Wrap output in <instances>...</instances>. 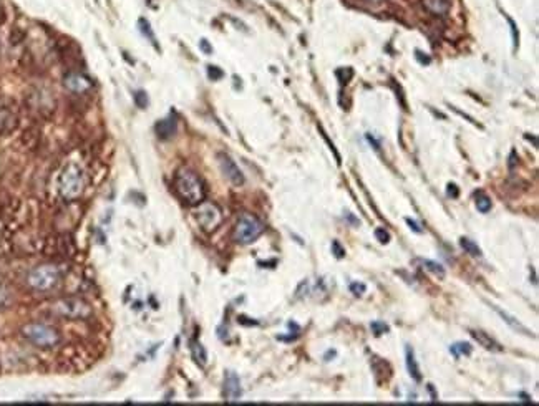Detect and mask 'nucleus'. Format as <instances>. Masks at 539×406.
Listing matches in <instances>:
<instances>
[{"instance_id": "1", "label": "nucleus", "mask_w": 539, "mask_h": 406, "mask_svg": "<svg viewBox=\"0 0 539 406\" xmlns=\"http://www.w3.org/2000/svg\"><path fill=\"white\" fill-rule=\"evenodd\" d=\"M173 188L179 199L188 206H197L206 199V186L196 171L179 168L175 174Z\"/></svg>"}, {"instance_id": "2", "label": "nucleus", "mask_w": 539, "mask_h": 406, "mask_svg": "<svg viewBox=\"0 0 539 406\" xmlns=\"http://www.w3.org/2000/svg\"><path fill=\"white\" fill-rule=\"evenodd\" d=\"M85 183H87V177L81 166L76 163H70L62 171V174H60V181H58L60 196L65 201L78 199L83 194V191H85Z\"/></svg>"}, {"instance_id": "3", "label": "nucleus", "mask_w": 539, "mask_h": 406, "mask_svg": "<svg viewBox=\"0 0 539 406\" xmlns=\"http://www.w3.org/2000/svg\"><path fill=\"white\" fill-rule=\"evenodd\" d=\"M22 335L37 348H53L60 342L58 332L45 324H28L22 328Z\"/></svg>"}, {"instance_id": "4", "label": "nucleus", "mask_w": 539, "mask_h": 406, "mask_svg": "<svg viewBox=\"0 0 539 406\" xmlns=\"http://www.w3.org/2000/svg\"><path fill=\"white\" fill-rule=\"evenodd\" d=\"M52 312L58 315L62 319H68V320H85L88 317H92L93 310L92 305L88 302L81 300V298L76 297H67V298H60L55 303L52 305Z\"/></svg>"}, {"instance_id": "5", "label": "nucleus", "mask_w": 539, "mask_h": 406, "mask_svg": "<svg viewBox=\"0 0 539 406\" xmlns=\"http://www.w3.org/2000/svg\"><path fill=\"white\" fill-rule=\"evenodd\" d=\"M264 224L261 219H257L253 214H242L237 219L234 225V232H232V239L241 244V246H247V244L256 242L257 239L262 236L264 232Z\"/></svg>"}, {"instance_id": "6", "label": "nucleus", "mask_w": 539, "mask_h": 406, "mask_svg": "<svg viewBox=\"0 0 539 406\" xmlns=\"http://www.w3.org/2000/svg\"><path fill=\"white\" fill-rule=\"evenodd\" d=\"M60 279H62V276H60L57 265L44 264L30 270L27 276V284L37 292H49L53 287H57Z\"/></svg>"}, {"instance_id": "7", "label": "nucleus", "mask_w": 539, "mask_h": 406, "mask_svg": "<svg viewBox=\"0 0 539 406\" xmlns=\"http://www.w3.org/2000/svg\"><path fill=\"white\" fill-rule=\"evenodd\" d=\"M194 217H196L197 225H199L204 232H208V234H211V232H214L219 228V224L223 222V211H221L214 202L202 201L201 204L196 206Z\"/></svg>"}, {"instance_id": "8", "label": "nucleus", "mask_w": 539, "mask_h": 406, "mask_svg": "<svg viewBox=\"0 0 539 406\" xmlns=\"http://www.w3.org/2000/svg\"><path fill=\"white\" fill-rule=\"evenodd\" d=\"M19 124V115L12 101L0 98V136L12 133Z\"/></svg>"}, {"instance_id": "9", "label": "nucleus", "mask_w": 539, "mask_h": 406, "mask_svg": "<svg viewBox=\"0 0 539 406\" xmlns=\"http://www.w3.org/2000/svg\"><path fill=\"white\" fill-rule=\"evenodd\" d=\"M218 159H219V168H221V171H223V174L229 179L234 186H242L244 174H242V171L237 168V164L234 163V161L224 153L218 154Z\"/></svg>"}, {"instance_id": "10", "label": "nucleus", "mask_w": 539, "mask_h": 406, "mask_svg": "<svg viewBox=\"0 0 539 406\" xmlns=\"http://www.w3.org/2000/svg\"><path fill=\"white\" fill-rule=\"evenodd\" d=\"M65 86L71 93H85L92 88V80L83 73H70L65 76Z\"/></svg>"}, {"instance_id": "11", "label": "nucleus", "mask_w": 539, "mask_h": 406, "mask_svg": "<svg viewBox=\"0 0 539 406\" xmlns=\"http://www.w3.org/2000/svg\"><path fill=\"white\" fill-rule=\"evenodd\" d=\"M241 381H239L237 375L227 372L224 378V398L227 401H236L237 398H241Z\"/></svg>"}, {"instance_id": "12", "label": "nucleus", "mask_w": 539, "mask_h": 406, "mask_svg": "<svg viewBox=\"0 0 539 406\" xmlns=\"http://www.w3.org/2000/svg\"><path fill=\"white\" fill-rule=\"evenodd\" d=\"M154 131H156L159 140H170L176 134L178 131V121L175 116H168L164 119H159L154 126Z\"/></svg>"}, {"instance_id": "13", "label": "nucleus", "mask_w": 539, "mask_h": 406, "mask_svg": "<svg viewBox=\"0 0 539 406\" xmlns=\"http://www.w3.org/2000/svg\"><path fill=\"white\" fill-rule=\"evenodd\" d=\"M470 333H471V337L475 338L483 348L491 350V351H503L501 345L496 342V340L491 338L488 333H484V332H481V330H470Z\"/></svg>"}, {"instance_id": "14", "label": "nucleus", "mask_w": 539, "mask_h": 406, "mask_svg": "<svg viewBox=\"0 0 539 406\" xmlns=\"http://www.w3.org/2000/svg\"><path fill=\"white\" fill-rule=\"evenodd\" d=\"M423 7L433 15H445L451 9V0H423Z\"/></svg>"}, {"instance_id": "15", "label": "nucleus", "mask_w": 539, "mask_h": 406, "mask_svg": "<svg viewBox=\"0 0 539 406\" xmlns=\"http://www.w3.org/2000/svg\"><path fill=\"white\" fill-rule=\"evenodd\" d=\"M405 358H406V370H408L410 377L415 380V381H422V373H420V368H418V363H417V358H415V351H413L411 347H406V348H405Z\"/></svg>"}, {"instance_id": "16", "label": "nucleus", "mask_w": 539, "mask_h": 406, "mask_svg": "<svg viewBox=\"0 0 539 406\" xmlns=\"http://www.w3.org/2000/svg\"><path fill=\"white\" fill-rule=\"evenodd\" d=\"M191 353H193V358H194V362L197 363V365L204 367L208 363V351L199 342H196V340L191 343Z\"/></svg>"}, {"instance_id": "17", "label": "nucleus", "mask_w": 539, "mask_h": 406, "mask_svg": "<svg viewBox=\"0 0 539 406\" xmlns=\"http://www.w3.org/2000/svg\"><path fill=\"white\" fill-rule=\"evenodd\" d=\"M494 310H496V312H498V315H500V317L503 319V320H505L506 322V324L508 325H510L511 328H514V330H518V332H523V333H526V335H529V330H528V328H526V327H523V325H521L519 324V322L516 320V319H513L511 317V315H508L506 312H503V310H500L498 307H494Z\"/></svg>"}, {"instance_id": "18", "label": "nucleus", "mask_w": 539, "mask_h": 406, "mask_svg": "<svg viewBox=\"0 0 539 406\" xmlns=\"http://www.w3.org/2000/svg\"><path fill=\"white\" fill-rule=\"evenodd\" d=\"M460 246H461V249H463L466 254H470L471 257H481V255H483V254H481V249L478 247V244H475V242L470 241V239H466V237L460 239Z\"/></svg>"}, {"instance_id": "19", "label": "nucleus", "mask_w": 539, "mask_h": 406, "mask_svg": "<svg viewBox=\"0 0 539 406\" xmlns=\"http://www.w3.org/2000/svg\"><path fill=\"white\" fill-rule=\"evenodd\" d=\"M450 351L451 355L454 358H460L461 355H471V345L470 343H465V342H460V343H454L450 347Z\"/></svg>"}, {"instance_id": "20", "label": "nucleus", "mask_w": 539, "mask_h": 406, "mask_svg": "<svg viewBox=\"0 0 539 406\" xmlns=\"http://www.w3.org/2000/svg\"><path fill=\"white\" fill-rule=\"evenodd\" d=\"M423 267L427 268L428 272H431L433 276L440 277V279H445V268H443L441 264H438V262H433V260H423Z\"/></svg>"}, {"instance_id": "21", "label": "nucleus", "mask_w": 539, "mask_h": 406, "mask_svg": "<svg viewBox=\"0 0 539 406\" xmlns=\"http://www.w3.org/2000/svg\"><path fill=\"white\" fill-rule=\"evenodd\" d=\"M12 305V294L7 287L0 285V310H5Z\"/></svg>"}, {"instance_id": "22", "label": "nucleus", "mask_w": 539, "mask_h": 406, "mask_svg": "<svg viewBox=\"0 0 539 406\" xmlns=\"http://www.w3.org/2000/svg\"><path fill=\"white\" fill-rule=\"evenodd\" d=\"M476 207H478V211H480V212L486 214L488 211H491V199L488 198V196L480 194L476 198Z\"/></svg>"}, {"instance_id": "23", "label": "nucleus", "mask_w": 539, "mask_h": 406, "mask_svg": "<svg viewBox=\"0 0 539 406\" xmlns=\"http://www.w3.org/2000/svg\"><path fill=\"white\" fill-rule=\"evenodd\" d=\"M370 328H372V332L375 333L377 337H380V335H383V333H387L388 330H390L388 325H385L383 322H374V324L370 325Z\"/></svg>"}, {"instance_id": "24", "label": "nucleus", "mask_w": 539, "mask_h": 406, "mask_svg": "<svg viewBox=\"0 0 539 406\" xmlns=\"http://www.w3.org/2000/svg\"><path fill=\"white\" fill-rule=\"evenodd\" d=\"M135 100H136V105L140 106V108H146L148 106V97L145 92H138L135 95Z\"/></svg>"}, {"instance_id": "25", "label": "nucleus", "mask_w": 539, "mask_h": 406, "mask_svg": "<svg viewBox=\"0 0 539 406\" xmlns=\"http://www.w3.org/2000/svg\"><path fill=\"white\" fill-rule=\"evenodd\" d=\"M375 237H377V241L382 242V244H387L388 241H390V234H388L385 229H377L375 231Z\"/></svg>"}, {"instance_id": "26", "label": "nucleus", "mask_w": 539, "mask_h": 406, "mask_svg": "<svg viewBox=\"0 0 539 406\" xmlns=\"http://www.w3.org/2000/svg\"><path fill=\"white\" fill-rule=\"evenodd\" d=\"M208 75H209V78H211V80L223 78V71H221L218 67H213V65H211V67H208Z\"/></svg>"}, {"instance_id": "27", "label": "nucleus", "mask_w": 539, "mask_h": 406, "mask_svg": "<svg viewBox=\"0 0 539 406\" xmlns=\"http://www.w3.org/2000/svg\"><path fill=\"white\" fill-rule=\"evenodd\" d=\"M332 252L335 254V257H337V259H342L345 255V249H342V246H340L337 241H334L332 242Z\"/></svg>"}, {"instance_id": "28", "label": "nucleus", "mask_w": 539, "mask_h": 406, "mask_svg": "<svg viewBox=\"0 0 539 406\" xmlns=\"http://www.w3.org/2000/svg\"><path fill=\"white\" fill-rule=\"evenodd\" d=\"M365 290H367L365 284H352L350 285V292H352V294H355V295H362Z\"/></svg>"}, {"instance_id": "29", "label": "nucleus", "mask_w": 539, "mask_h": 406, "mask_svg": "<svg viewBox=\"0 0 539 406\" xmlns=\"http://www.w3.org/2000/svg\"><path fill=\"white\" fill-rule=\"evenodd\" d=\"M417 60H418V62H420L422 65H430V62H431V60H430V57H427V53H422V52H417Z\"/></svg>"}, {"instance_id": "30", "label": "nucleus", "mask_w": 539, "mask_h": 406, "mask_svg": "<svg viewBox=\"0 0 539 406\" xmlns=\"http://www.w3.org/2000/svg\"><path fill=\"white\" fill-rule=\"evenodd\" d=\"M406 224H408V225H410V229H411L413 232H417V234H422V232H423V229H422L420 225H418L417 222H415V220L406 219Z\"/></svg>"}, {"instance_id": "31", "label": "nucleus", "mask_w": 539, "mask_h": 406, "mask_svg": "<svg viewBox=\"0 0 539 406\" xmlns=\"http://www.w3.org/2000/svg\"><path fill=\"white\" fill-rule=\"evenodd\" d=\"M448 196H451V198H458V189L454 184H448Z\"/></svg>"}, {"instance_id": "32", "label": "nucleus", "mask_w": 539, "mask_h": 406, "mask_svg": "<svg viewBox=\"0 0 539 406\" xmlns=\"http://www.w3.org/2000/svg\"><path fill=\"white\" fill-rule=\"evenodd\" d=\"M363 2L368 4V5H382L385 0H363Z\"/></svg>"}, {"instance_id": "33", "label": "nucleus", "mask_w": 539, "mask_h": 406, "mask_svg": "<svg viewBox=\"0 0 539 406\" xmlns=\"http://www.w3.org/2000/svg\"><path fill=\"white\" fill-rule=\"evenodd\" d=\"M201 47H202V50H204V52H211V47H209V45H206V40H202L201 41Z\"/></svg>"}]
</instances>
